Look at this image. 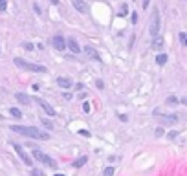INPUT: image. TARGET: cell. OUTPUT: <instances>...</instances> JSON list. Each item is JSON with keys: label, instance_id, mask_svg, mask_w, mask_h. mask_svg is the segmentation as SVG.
Masks as SVG:
<instances>
[{"label": "cell", "instance_id": "cell-21", "mask_svg": "<svg viewBox=\"0 0 187 176\" xmlns=\"http://www.w3.org/2000/svg\"><path fill=\"white\" fill-rule=\"evenodd\" d=\"M31 174H33V176H46L44 173H40L39 169H33V171H31Z\"/></svg>", "mask_w": 187, "mask_h": 176}, {"label": "cell", "instance_id": "cell-25", "mask_svg": "<svg viewBox=\"0 0 187 176\" xmlns=\"http://www.w3.org/2000/svg\"><path fill=\"white\" fill-rule=\"evenodd\" d=\"M6 9V0H0V11H4Z\"/></svg>", "mask_w": 187, "mask_h": 176}, {"label": "cell", "instance_id": "cell-30", "mask_svg": "<svg viewBox=\"0 0 187 176\" xmlns=\"http://www.w3.org/2000/svg\"><path fill=\"white\" fill-rule=\"evenodd\" d=\"M55 176H64V174H59V173H57V174H55Z\"/></svg>", "mask_w": 187, "mask_h": 176}, {"label": "cell", "instance_id": "cell-13", "mask_svg": "<svg viewBox=\"0 0 187 176\" xmlns=\"http://www.w3.org/2000/svg\"><path fill=\"white\" fill-rule=\"evenodd\" d=\"M86 162H88V158H86V156H81V158H77V160H75V162H73L72 165H73L75 169H81V167H83V165H84Z\"/></svg>", "mask_w": 187, "mask_h": 176}, {"label": "cell", "instance_id": "cell-12", "mask_svg": "<svg viewBox=\"0 0 187 176\" xmlns=\"http://www.w3.org/2000/svg\"><path fill=\"white\" fill-rule=\"evenodd\" d=\"M15 99H17L20 105H29V97H28L26 94H22V92H17V94H15Z\"/></svg>", "mask_w": 187, "mask_h": 176}, {"label": "cell", "instance_id": "cell-3", "mask_svg": "<svg viewBox=\"0 0 187 176\" xmlns=\"http://www.w3.org/2000/svg\"><path fill=\"white\" fill-rule=\"evenodd\" d=\"M33 156H35V160H37V162H40V163H44V165H48V167H51V169H57V162H55V160H51L48 154L40 152L39 149H33Z\"/></svg>", "mask_w": 187, "mask_h": 176}, {"label": "cell", "instance_id": "cell-2", "mask_svg": "<svg viewBox=\"0 0 187 176\" xmlns=\"http://www.w3.org/2000/svg\"><path fill=\"white\" fill-rule=\"evenodd\" d=\"M15 64H17L18 68H22V70L35 72V73H46V72H48V68H46V66H42V64H33V62L24 61V59H20V57H17V59H15Z\"/></svg>", "mask_w": 187, "mask_h": 176}, {"label": "cell", "instance_id": "cell-7", "mask_svg": "<svg viewBox=\"0 0 187 176\" xmlns=\"http://www.w3.org/2000/svg\"><path fill=\"white\" fill-rule=\"evenodd\" d=\"M53 48H55V50H59V51H62V50L66 48V40H64V37L55 35V37H53Z\"/></svg>", "mask_w": 187, "mask_h": 176}, {"label": "cell", "instance_id": "cell-11", "mask_svg": "<svg viewBox=\"0 0 187 176\" xmlns=\"http://www.w3.org/2000/svg\"><path fill=\"white\" fill-rule=\"evenodd\" d=\"M72 4H73V7H75L79 13H86V11H88V6H86L83 0H72Z\"/></svg>", "mask_w": 187, "mask_h": 176}, {"label": "cell", "instance_id": "cell-23", "mask_svg": "<svg viewBox=\"0 0 187 176\" xmlns=\"http://www.w3.org/2000/svg\"><path fill=\"white\" fill-rule=\"evenodd\" d=\"M138 22V13H132V24H136Z\"/></svg>", "mask_w": 187, "mask_h": 176}, {"label": "cell", "instance_id": "cell-14", "mask_svg": "<svg viewBox=\"0 0 187 176\" xmlns=\"http://www.w3.org/2000/svg\"><path fill=\"white\" fill-rule=\"evenodd\" d=\"M156 62H158L160 66H163V64L167 62V55H165V53H160V55L156 57Z\"/></svg>", "mask_w": 187, "mask_h": 176}, {"label": "cell", "instance_id": "cell-22", "mask_svg": "<svg viewBox=\"0 0 187 176\" xmlns=\"http://www.w3.org/2000/svg\"><path fill=\"white\" fill-rule=\"evenodd\" d=\"M95 86H97L99 90H103V88H105V84H103V81H95Z\"/></svg>", "mask_w": 187, "mask_h": 176}, {"label": "cell", "instance_id": "cell-1", "mask_svg": "<svg viewBox=\"0 0 187 176\" xmlns=\"http://www.w3.org/2000/svg\"><path fill=\"white\" fill-rule=\"evenodd\" d=\"M9 129H11L13 132H17V134L28 136V138H35V140H42V141L50 140V134H48V132H44V130H40V129H35V127H20V125H11Z\"/></svg>", "mask_w": 187, "mask_h": 176}, {"label": "cell", "instance_id": "cell-6", "mask_svg": "<svg viewBox=\"0 0 187 176\" xmlns=\"http://www.w3.org/2000/svg\"><path fill=\"white\" fill-rule=\"evenodd\" d=\"M35 99H37V103L40 105V108H42L48 116H55V108H53L50 103H46V101H44V99H40V97H35Z\"/></svg>", "mask_w": 187, "mask_h": 176}, {"label": "cell", "instance_id": "cell-15", "mask_svg": "<svg viewBox=\"0 0 187 176\" xmlns=\"http://www.w3.org/2000/svg\"><path fill=\"white\" fill-rule=\"evenodd\" d=\"M162 46H163V40L158 37V39H154V42H152V48L154 50H162Z\"/></svg>", "mask_w": 187, "mask_h": 176}, {"label": "cell", "instance_id": "cell-16", "mask_svg": "<svg viewBox=\"0 0 187 176\" xmlns=\"http://www.w3.org/2000/svg\"><path fill=\"white\" fill-rule=\"evenodd\" d=\"M9 114H11L13 118H17V119H20V118H22V112H20L18 108H11V110H9Z\"/></svg>", "mask_w": 187, "mask_h": 176}, {"label": "cell", "instance_id": "cell-24", "mask_svg": "<svg viewBox=\"0 0 187 176\" xmlns=\"http://www.w3.org/2000/svg\"><path fill=\"white\" fill-rule=\"evenodd\" d=\"M83 110H84V112H90V105H88V103H84V105H83Z\"/></svg>", "mask_w": 187, "mask_h": 176}, {"label": "cell", "instance_id": "cell-8", "mask_svg": "<svg viewBox=\"0 0 187 176\" xmlns=\"http://www.w3.org/2000/svg\"><path fill=\"white\" fill-rule=\"evenodd\" d=\"M84 53H86L90 59H94V61H101V55H99V51H97L94 46H84Z\"/></svg>", "mask_w": 187, "mask_h": 176}, {"label": "cell", "instance_id": "cell-4", "mask_svg": "<svg viewBox=\"0 0 187 176\" xmlns=\"http://www.w3.org/2000/svg\"><path fill=\"white\" fill-rule=\"evenodd\" d=\"M149 31H151V35L156 39V35H158V31H160V13H158V9H156L154 15H152V20H151V28H149Z\"/></svg>", "mask_w": 187, "mask_h": 176}, {"label": "cell", "instance_id": "cell-27", "mask_svg": "<svg viewBox=\"0 0 187 176\" xmlns=\"http://www.w3.org/2000/svg\"><path fill=\"white\" fill-rule=\"evenodd\" d=\"M24 48H26V50H31V48H33V44H29V42H24Z\"/></svg>", "mask_w": 187, "mask_h": 176}, {"label": "cell", "instance_id": "cell-19", "mask_svg": "<svg viewBox=\"0 0 187 176\" xmlns=\"http://www.w3.org/2000/svg\"><path fill=\"white\" fill-rule=\"evenodd\" d=\"M178 37H180V42H182V44L185 46V44H187V35H185V33H184V31H182V33H180Z\"/></svg>", "mask_w": 187, "mask_h": 176}, {"label": "cell", "instance_id": "cell-28", "mask_svg": "<svg viewBox=\"0 0 187 176\" xmlns=\"http://www.w3.org/2000/svg\"><path fill=\"white\" fill-rule=\"evenodd\" d=\"M154 134H156V136H163V130H162V129H158V130L154 132Z\"/></svg>", "mask_w": 187, "mask_h": 176}, {"label": "cell", "instance_id": "cell-26", "mask_svg": "<svg viewBox=\"0 0 187 176\" xmlns=\"http://www.w3.org/2000/svg\"><path fill=\"white\" fill-rule=\"evenodd\" d=\"M149 2H151V0H143V2H141V6H143V9H147V7H149Z\"/></svg>", "mask_w": 187, "mask_h": 176}, {"label": "cell", "instance_id": "cell-20", "mask_svg": "<svg viewBox=\"0 0 187 176\" xmlns=\"http://www.w3.org/2000/svg\"><path fill=\"white\" fill-rule=\"evenodd\" d=\"M112 174H114V169H112V167H107V169L103 171V176H112Z\"/></svg>", "mask_w": 187, "mask_h": 176}, {"label": "cell", "instance_id": "cell-17", "mask_svg": "<svg viewBox=\"0 0 187 176\" xmlns=\"http://www.w3.org/2000/svg\"><path fill=\"white\" fill-rule=\"evenodd\" d=\"M40 123H42L46 129H53V123H51L50 119H46V118H42V119H40Z\"/></svg>", "mask_w": 187, "mask_h": 176}, {"label": "cell", "instance_id": "cell-18", "mask_svg": "<svg viewBox=\"0 0 187 176\" xmlns=\"http://www.w3.org/2000/svg\"><path fill=\"white\" fill-rule=\"evenodd\" d=\"M176 103H178V97H174V95L167 97V105H176Z\"/></svg>", "mask_w": 187, "mask_h": 176}, {"label": "cell", "instance_id": "cell-29", "mask_svg": "<svg viewBox=\"0 0 187 176\" xmlns=\"http://www.w3.org/2000/svg\"><path fill=\"white\" fill-rule=\"evenodd\" d=\"M51 4H59V0H51Z\"/></svg>", "mask_w": 187, "mask_h": 176}, {"label": "cell", "instance_id": "cell-9", "mask_svg": "<svg viewBox=\"0 0 187 176\" xmlns=\"http://www.w3.org/2000/svg\"><path fill=\"white\" fill-rule=\"evenodd\" d=\"M57 84L61 86V88H64V90H68V88H72V79L70 77H57Z\"/></svg>", "mask_w": 187, "mask_h": 176}, {"label": "cell", "instance_id": "cell-10", "mask_svg": "<svg viewBox=\"0 0 187 176\" xmlns=\"http://www.w3.org/2000/svg\"><path fill=\"white\" fill-rule=\"evenodd\" d=\"M66 46H68L73 53H81V46L77 44V40H75V39H68V40H66Z\"/></svg>", "mask_w": 187, "mask_h": 176}, {"label": "cell", "instance_id": "cell-5", "mask_svg": "<svg viewBox=\"0 0 187 176\" xmlns=\"http://www.w3.org/2000/svg\"><path fill=\"white\" fill-rule=\"evenodd\" d=\"M13 147H15V151H17V154H18V158H20V160H22V162H24V163H26L28 167H31V163H33V160H31V158L28 156V152H26V151H24V149H22L20 145H17V143H13Z\"/></svg>", "mask_w": 187, "mask_h": 176}]
</instances>
